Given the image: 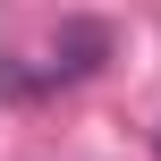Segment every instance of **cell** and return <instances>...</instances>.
<instances>
[{"mask_svg": "<svg viewBox=\"0 0 161 161\" xmlns=\"http://www.w3.org/2000/svg\"><path fill=\"white\" fill-rule=\"evenodd\" d=\"M102 51H110V25L68 17V25L51 34V76H93V68H102Z\"/></svg>", "mask_w": 161, "mask_h": 161, "instance_id": "obj_1", "label": "cell"}, {"mask_svg": "<svg viewBox=\"0 0 161 161\" xmlns=\"http://www.w3.org/2000/svg\"><path fill=\"white\" fill-rule=\"evenodd\" d=\"M153 161H161V127H153Z\"/></svg>", "mask_w": 161, "mask_h": 161, "instance_id": "obj_2", "label": "cell"}]
</instances>
